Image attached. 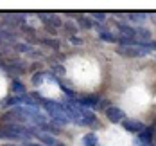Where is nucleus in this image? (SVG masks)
<instances>
[{"label":"nucleus","mask_w":156,"mask_h":146,"mask_svg":"<svg viewBox=\"0 0 156 146\" xmlns=\"http://www.w3.org/2000/svg\"><path fill=\"white\" fill-rule=\"evenodd\" d=\"M52 70L56 74H59V76H65V69H63L61 65H52Z\"/></svg>","instance_id":"20"},{"label":"nucleus","mask_w":156,"mask_h":146,"mask_svg":"<svg viewBox=\"0 0 156 146\" xmlns=\"http://www.w3.org/2000/svg\"><path fill=\"white\" fill-rule=\"evenodd\" d=\"M41 43H43V45H48V47H52V49H56V51L59 49V42L54 40V38H43Z\"/></svg>","instance_id":"15"},{"label":"nucleus","mask_w":156,"mask_h":146,"mask_svg":"<svg viewBox=\"0 0 156 146\" xmlns=\"http://www.w3.org/2000/svg\"><path fill=\"white\" fill-rule=\"evenodd\" d=\"M104 112H106V117H108L109 123H122L126 119L124 112H122L120 108H117V107H108Z\"/></svg>","instance_id":"4"},{"label":"nucleus","mask_w":156,"mask_h":146,"mask_svg":"<svg viewBox=\"0 0 156 146\" xmlns=\"http://www.w3.org/2000/svg\"><path fill=\"white\" fill-rule=\"evenodd\" d=\"M68 43H74V45H81L83 42H81L79 38H74V36H70V38H68Z\"/></svg>","instance_id":"22"},{"label":"nucleus","mask_w":156,"mask_h":146,"mask_svg":"<svg viewBox=\"0 0 156 146\" xmlns=\"http://www.w3.org/2000/svg\"><path fill=\"white\" fill-rule=\"evenodd\" d=\"M138 47H142L145 52H149V51H156V42H147V43H140Z\"/></svg>","instance_id":"18"},{"label":"nucleus","mask_w":156,"mask_h":146,"mask_svg":"<svg viewBox=\"0 0 156 146\" xmlns=\"http://www.w3.org/2000/svg\"><path fill=\"white\" fill-rule=\"evenodd\" d=\"M34 135L38 137V141H40V143H43L45 146H56V143H58L50 133H45V132H36Z\"/></svg>","instance_id":"5"},{"label":"nucleus","mask_w":156,"mask_h":146,"mask_svg":"<svg viewBox=\"0 0 156 146\" xmlns=\"http://www.w3.org/2000/svg\"><path fill=\"white\" fill-rule=\"evenodd\" d=\"M22 31H25V32H29V34H34V29H32L31 25H25V24H23V25H22Z\"/></svg>","instance_id":"21"},{"label":"nucleus","mask_w":156,"mask_h":146,"mask_svg":"<svg viewBox=\"0 0 156 146\" xmlns=\"http://www.w3.org/2000/svg\"><path fill=\"white\" fill-rule=\"evenodd\" d=\"M99 103H101V99H99V96H95V94H92V96H83L79 97V107L81 108H99Z\"/></svg>","instance_id":"3"},{"label":"nucleus","mask_w":156,"mask_h":146,"mask_svg":"<svg viewBox=\"0 0 156 146\" xmlns=\"http://www.w3.org/2000/svg\"><path fill=\"white\" fill-rule=\"evenodd\" d=\"M63 27L70 32V34H77V32H79V27L74 24V22H65V24H63Z\"/></svg>","instance_id":"16"},{"label":"nucleus","mask_w":156,"mask_h":146,"mask_svg":"<svg viewBox=\"0 0 156 146\" xmlns=\"http://www.w3.org/2000/svg\"><path fill=\"white\" fill-rule=\"evenodd\" d=\"M15 49L18 51V52H27V54H32V52H34V51H32V47L29 45V43H22V42L15 43Z\"/></svg>","instance_id":"13"},{"label":"nucleus","mask_w":156,"mask_h":146,"mask_svg":"<svg viewBox=\"0 0 156 146\" xmlns=\"http://www.w3.org/2000/svg\"><path fill=\"white\" fill-rule=\"evenodd\" d=\"M56 146H63V144H61V143H56Z\"/></svg>","instance_id":"24"},{"label":"nucleus","mask_w":156,"mask_h":146,"mask_svg":"<svg viewBox=\"0 0 156 146\" xmlns=\"http://www.w3.org/2000/svg\"><path fill=\"white\" fill-rule=\"evenodd\" d=\"M81 115H83V123L86 125V126H94L95 125V114L92 110H88V108H81Z\"/></svg>","instance_id":"6"},{"label":"nucleus","mask_w":156,"mask_h":146,"mask_svg":"<svg viewBox=\"0 0 156 146\" xmlns=\"http://www.w3.org/2000/svg\"><path fill=\"white\" fill-rule=\"evenodd\" d=\"M77 24H79V27H84V29H90V27H94V24H92V20L90 18H77Z\"/></svg>","instance_id":"17"},{"label":"nucleus","mask_w":156,"mask_h":146,"mask_svg":"<svg viewBox=\"0 0 156 146\" xmlns=\"http://www.w3.org/2000/svg\"><path fill=\"white\" fill-rule=\"evenodd\" d=\"M135 146H153V144H147V143H144L140 139H135Z\"/></svg>","instance_id":"23"},{"label":"nucleus","mask_w":156,"mask_h":146,"mask_svg":"<svg viewBox=\"0 0 156 146\" xmlns=\"http://www.w3.org/2000/svg\"><path fill=\"white\" fill-rule=\"evenodd\" d=\"M122 126H124L129 133H140L145 130V125L140 123V121H136V119H124L122 121Z\"/></svg>","instance_id":"2"},{"label":"nucleus","mask_w":156,"mask_h":146,"mask_svg":"<svg viewBox=\"0 0 156 146\" xmlns=\"http://www.w3.org/2000/svg\"><path fill=\"white\" fill-rule=\"evenodd\" d=\"M40 20L43 22L45 27H52V29H58L63 25L61 18H58L54 13H40Z\"/></svg>","instance_id":"1"},{"label":"nucleus","mask_w":156,"mask_h":146,"mask_svg":"<svg viewBox=\"0 0 156 146\" xmlns=\"http://www.w3.org/2000/svg\"><path fill=\"white\" fill-rule=\"evenodd\" d=\"M0 42L13 43V42H16V34L11 29H0Z\"/></svg>","instance_id":"7"},{"label":"nucleus","mask_w":156,"mask_h":146,"mask_svg":"<svg viewBox=\"0 0 156 146\" xmlns=\"http://www.w3.org/2000/svg\"><path fill=\"white\" fill-rule=\"evenodd\" d=\"M45 80H47V74H45V72H36V74L31 78V83L34 85V87H40V85L45 83Z\"/></svg>","instance_id":"10"},{"label":"nucleus","mask_w":156,"mask_h":146,"mask_svg":"<svg viewBox=\"0 0 156 146\" xmlns=\"http://www.w3.org/2000/svg\"><path fill=\"white\" fill-rule=\"evenodd\" d=\"M83 144L84 146H97L99 144V139H97L95 133H86V135L83 137Z\"/></svg>","instance_id":"11"},{"label":"nucleus","mask_w":156,"mask_h":146,"mask_svg":"<svg viewBox=\"0 0 156 146\" xmlns=\"http://www.w3.org/2000/svg\"><path fill=\"white\" fill-rule=\"evenodd\" d=\"M99 38H101V40H104V42H109V43H115V42H119V38H117L113 32H109V31L101 32V34H99Z\"/></svg>","instance_id":"12"},{"label":"nucleus","mask_w":156,"mask_h":146,"mask_svg":"<svg viewBox=\"0 0 156 146\" xmlns=\"http://www.w3.org/2000/svg\"><path fill=\"white\" fill-rule=\"evenodd\" d=\"M127 16H129L131 22H136V24L145 22V13H127Z\"/></svg>","instance_id":"14"},{"label":"nucleus","mask_w":156,"mask_h":146,"mask_svg":"<svg viewBox=\"0 0 156 146\" xmlns=\"http://www.w3.org/2000/svg\"><path fill=\"white\" fill-rule=\"evenodd\" d=\"M92 15H94L95 20H97V22H101V24H102V22H106V13H97V11H94Z\"/></svg>","instance_id":"19"},{"label":"nucleus","mask_w":156,"mask_h":146,"mask_svg":"<svg viewBox=\"0 0 156 146\" xmlns=\"http://www.w3.org/2000/svg\"><path fill=\"white\" fill-rule=\"evenodd\" d=\"M11 90H13V94H16V96H23V94H25V87H23V83H22V81H18V80L13 81Z\"/></svg>","instance_id":"9"},{"label":"nucleus","mask_w":156,"mask_h":146,"mask_svg":"<svg viewBox=\"0 0 156 146\" xmlns=\"http://www.w3.org/2000/svg\"><path fill=\"white\" fill-rule=\"evenodd\" d=\"M153 133H154V128L151 126V128H145L144 132L138 133V139L144 141V143H147V144H153Z\"/></svg>","instance_id":"8"}]
</instances>
